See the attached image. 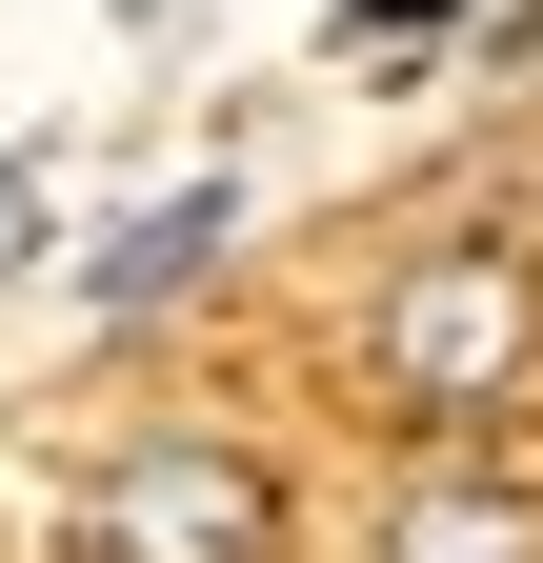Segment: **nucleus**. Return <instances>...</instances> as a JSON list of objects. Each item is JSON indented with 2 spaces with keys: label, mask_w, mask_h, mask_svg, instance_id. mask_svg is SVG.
I'll return each instance as SVG.
<instances>
[{
  "label": "nucleus",
  "mask_w": 543,
  "mask_h": 563,
  "mask_svg": "<svg viewBox=\"0 0 543 563\" xmlns=\"http://www.w3.org/2000/svg\"><path fill=\"white\" fill-rule=\"evenodd\" d=\"M363 363H383L402 422H503L543 383V282H523V242H402L383 302H363Z\"/></svg>",
  "instance_id": "f257e3e1"
},
{
  "label": "nucleus",
  "mask_w": 543,
  "mask_h": 563,
  "mask_svg": "<svg viewBox=\"0 0 543 563\" xmlns=\"http://www.w3.org/2000/svg\"><path fill=\"white\" fill-rule=\"evenodd\" d=\"M81 563H282V483L201 422H142L101 483H81Z\"/></svg>",
  "instance_id": "f03ea898"
},
{
  "label": "nucleus",
  "mask_w": 543,
  "mask_h": 563,
  "mask_svg": "<svg viewBox=\"0 0 543 563\" xmlns=\"http://www.w3.org/2000/svg\"><path fill=\"white\" fill-rule=\"evenodd\" d=\"M383 563H543V483H503V463L402 483V504H383Z\"/></svg>",
  "instance_id": "7ed1b4c3"
},
{
  "label": "nucleus",
  "mask_w": 543,
  "mask_h": 563,
  "mask_svg": "<svg viewBox=\"0 0 543 563\" xmlns=\"http://www.w3.org/2000/svg\"><path fill=\"white\" fill-rule=\"evenodd\" d=\"M201 262H222V181H162L142 222H121V242L81 262V302H101V322H142V302H181Z\"/></svg>",
  "instance_id": "20e7f679"
},
{
  "label": "nucleus",
  "mask_w": 543,
  "mask_h": 563,
  "mask_svg": "<svg viewBox=\"0 0 543 563\" xmlns=\"http://www.w3.org/2000/svg\"><path fill=\"white\" fill-rule=\"evenodd\" d=\"M21 262H41V162L0 141V282H21Z\"/></svg>",
  "instance_id": "39448f33"
}]
</instances>
